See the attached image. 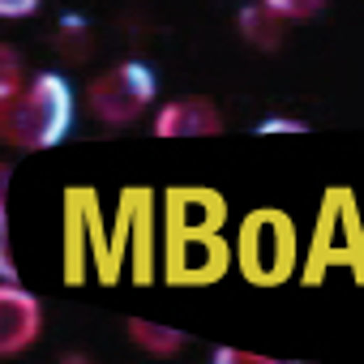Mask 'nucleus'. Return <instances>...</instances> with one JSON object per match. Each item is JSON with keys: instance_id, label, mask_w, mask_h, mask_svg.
I'll use <instances>...</instances> for the list:
<instances>
[{"instance_id": "f03ea898", "label": "nucleus", "mask_w": 364, "mask_h": 364, "mask_svg": "<svg viewBox=\"0 0 364 364\" xmlns=\"http://www.w3.org/2000/svg\"><path fill=\"white\" fill-rule=\"evenodd\" d=\"M236 262L240 274L257 287H279L296 270V228L283 210H253L240 223L236 240Z\"/></svg>"}, {"instance_id": "4468645a", "label": "nucleus", "mask_w": 364, "mask_h": 364, "mask_svg": "<svg viewBox=\"0 0 364 364\" xmlns=\"http://www.w3.org/2000/svg\"><path fill=\"white\" fill-rule=\"evenodd\" d=\"M215 360H219V364H228V360H240V364H262V355H253V351H236V347H219V351H215Z\"/></svg>"}, {"instance_id": "39448f33", "label": "nucleus", "mask_w": 364, "mask_h": 364, "mask_svg": "<svg viewBox=\"0 0 364 364\" xmlns=\"http://www.w3.org/2000/svg\"><path fill=\"white\" fill-rule=\"evenodd\" d=\"M232 249L219 232H167V283L176 287H206L223 279Z\"/></svg>"}, {"instance_id": "f257e3e1", "label": "nucleus", "mask_w": 364, "mask_h": 364, "mask_svg": "<svg viewBox=\"0 0 364 364\" xmlns=\"http://www.w3.org/2000/svg\"><path fill=\"white\" fill-rule=\"evenodd\" d=\"M69 124H73V90L60 73H35L26 90L0 112L5 141H14L18 150H48L65 141Z\"/></svg>"}, {"instance_id": "0eeeda50", "label": "nucleus", "mask_w": 364, "mask_h": 364, "mask_svg": "<svg viewBox=\"0 0 364 364\" xmlns=\"http://www.w3.org/2000/svg\"><path fill=\"white\" fill-rule=\"evenodd\" d=\"M228 202L215 189H171L167 193V232H219Z\"/></svg>"}, {"instance_id": "20e7f679", "label": "nucleus", "mask_w": 364, "mask_h": 364, "mask_svg": "<svg viewBox=\"0 0 364 364\" xmlns=\"http://www.w3.org/2000/svg\"><path fill=\"white\" fill-rule=\"evenodd\" d=\"M154 99V73L141 60H124L90 82V112L103 124H129Z\"/></svg>"}, {"instance_id": "ddd939ff", "label": "nucleus", "mask_w": 364, "mask_h": 364, "mask_svg": "<svg viewBox=\"0 0 364 364\" xmlns=\"http://www.w3.org/2000/svg\"><path fill=\"white\" fill-rule=\"evenodd\" d=\"M39 5H43V0H0V14H5V18H31Z\"/></svg>"}, {"instance_id": "2eb2a0df", "label": "nucleus", "mask_w": 364, "mask_h": 364, "mask_svg": "<svg viewBox=\"0 0 364 364\" xmlns=\"http://www.w3.org/2000/svg\"><path fill=\"white\" fill-rule=\"evenodd\" d=\"M257 133H304V124L300 120H266Z\"/></svg>"}, {"instance_id": "423d86ee", "label": "nucleus", "mask_w": 364, "mask_h": 364, "mask_svg": "<svg viewBox=\"0 0 364 364\" xmlns=\"http://www.w3.org/2000/svg\"><path fill=\"white\" fill-rule=\"evenodd\" d=\"M39 326H43L39 296H31L18 279H5V287H0V351L5 355L26 351L39 338Z\"/></svg>"}, {"instance_id": "9d476101", "label": "nucleus", "mask_w": 364, "mask_h": 364, "mask_svg": "<svg viewBox=\"0 0 364 364\" xmlns=\"http://www.w3.org/2000/svg\"><path fill=\"white\" fill-rule=\"evenodd\" d=\"M129 338L154 355H171L185 347V334L171 330V326H159V321H141V317H129Z\"/></svg>"}, {"instance_id": "f8f14e48", "label": "nucleus", "mask_w": 364, "mask_h": 364, "mask_svg": "<svg viewBox=\"0 0 364 364\" xmlns=\"http://www.w3.org/2000/svg\"><path fill=\"white\" fill-rule=\"evenodd\" d=\"M26 86H22V73H18V56L5 48V73H0V95H5V103L9 99H18Z\"/></svg>"}, {"instance_id": "7ed1b4c3", "label": "nucleus", "mask_w": 364, "mask_h": 364, "mask_svg": "<svg viewBox=\"0 0 364 364\" xmlns=\"http://www.w3.org/2000/svg\"><path fill=\"white\" fill-rule=\"evenodd\" d=\"M326 266H355V279L364 283V232H360V210L347 189H330L321 206V223L313 236L309 253V283L326 274Z\"/></svg>"}, {"instance_id": "9b49d317", "label": "nucleus", "mask_w": 364, "mask_h": 364, "mask_svg": "<svg viewBox=\"0 0 364 364\" xmlns=\"http://www.w3.org/2000/svg\"><path fill=\"white\" fill-rule=\"evenodd\" d=\"M266 5L291 22V18H313V14H321V5H326V0H266Z\"/></svg>"}, {"instance_id": "6e6552de", "label": "nucleus", "mask_w": 364, "mask_h": 364, "mask_svg": "<svg viewBox=\"0 0 364 364\" xmlns=\"http://www.w3.org/2000/svg\"><path fill=\"white\" fill-rule=\"evenodd\" d=\"M210 133H223V116L206 99H176L154 116V137H210Z\"/></svg>"}, {"instance_id": "1a4fd4ad", "label": "nucleus", "mask_w": 364, "mask_h": 364, "mask_svg": "<svg viewBox=\"0 0 364 364\" xmlns=\"http://www.w3.org/2000/svg\"><path fill=\"white\" fill-rule=\"evenodd\" d=\"M283 31H287V18L274 14L266 0L240 14V35H245L249 43H257V48H279V43H283Z\"/></svg>"}]
</instances>
